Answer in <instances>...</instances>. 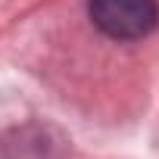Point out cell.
Listing matches in <instances>:
<instances>
[{"mask_svg":"<svg viewBox=\"0 0 159 159\" xmlns=\"http://www.w3.org/2000/svg\"><path fill=\"white\" fill-rule=\"evenodd\" d=\"M94 25L116 41L147 38L159 22L156 0H88Z\"/></svg>","mask_w":159,"mask_h":159,"instance_id":"obj_1","label":"cell"}]
</instances>
